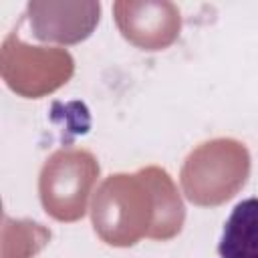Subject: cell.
<instances>
[{
  "mask_svg": "<svg viewBox=\"0 0 258 258\" xmlns=\"http://www.w3.org/2000/svg\"><path fill=\"white\" fill-rule=\"evenodd\" d=\"M220 258H258V198H246L230 212L220 244Z\"/></svg>",
  "mask_w": 258,
  "mask_h": 258,
  "instance_id": "1",
  "label": "cell"
}]
</instances>
